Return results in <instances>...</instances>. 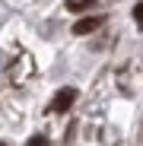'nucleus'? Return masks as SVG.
Instances as JSON below:
<instances>
[{"label": "nucleus", "instance_id": "f257e3e1", "mask_svg": "<svg viewBox=\"0 0 143 146\" xmlns=\"http://www.w3.org/2000/svg\"><path fill=\"white\" fill-rule=\"evenodd\" d=\"M73 102H76V89H73V86H64L54 99H51V111H54V114H64V111L73 108Z\"/></svg>", "mask_w": 143, "mask_h": 146}, {"label": "nucleus", "instance_id": "f03ea898", "mask_svg": "<svg viewBox=\"0 0 143 146\" xmlns=\"http://www.w3.org/2000/svg\"><path fill=\"white\" fill-rule=\"evenodd\" d=\"M102 26H105V19H102V16H83V19H76L73 35H89V32L102 29Z\"/></svg>", "mask_w": 143, "mask_h": 146}, {"label": "nucleus", "instance_id": "7ed1b4c3", "mask_svg": "<svg viewBox=\"0 0 143 146\" xmlns=\"http://www.w3.org/2000/svg\"><path fill=\"white\" fill-rule=\"evenodd\" d=\"M89 3H95V0H67V10H73V13H80V10H86Z\"/></svg>", "mask_w": 143, "mask_h": 146}, {"label": "nucleus", "instance_id": "20e7f679", "mask_svg": "<svg viewBox=\"0 0 143 146\" xmlns=\"http://www.w3.org/2000/svg\"><path fill=\"white\" fill-rule=\"evenodd\" d=\"M26 146H51V140H48L45 133H35V137H32V140H29Z\"/></svg>", "mask_w": 143, "mask_h": 146}, {"label": "nucleus", "instance_id": "39448f33", "mask_svg": "<svg viewBox=\"0 0 143 146\" xmlns=\"http://www.w3.org/2000/svg\"><path fill=\"white\" fill-rule=\"evenodd\" d=\"M134 19H137V26H143V0L134 7Z\"/></svg>", "mask_w": 143, "mask_h": 146}, {"label": "nucleus", "instance_id": "423d86ee", "mask_svg": "<svg viewBox=\"0 0 143 146\" xmlns=\"http://www.w3.org/2000/svg\"><path fill=\"white\" fill-rule=\"evenodd\" d=\"M0 146H7V143H0Z\"/></svg>", "mask_w": 143, "mask_h": 146}]
</instances>
